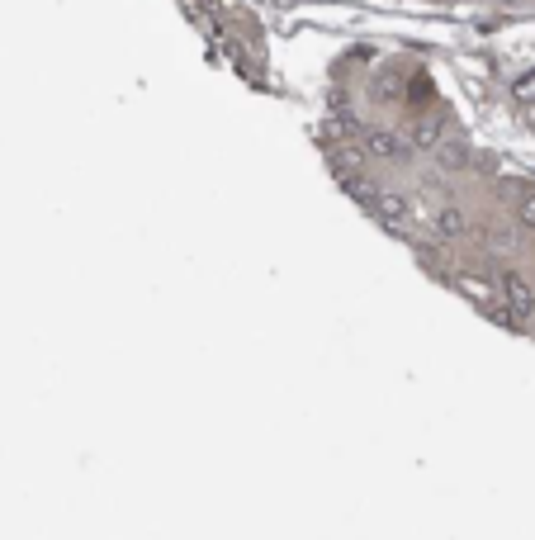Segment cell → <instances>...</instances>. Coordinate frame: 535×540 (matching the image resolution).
Returning <instances> with one entry per match:
<instances>
[{
	"label": "cell",
	"instance_id": "1",
	"mask_svg": "<svg viewBox=\"0 0 535 540\" xmlns=\"http://www.w3.org/2000/svg\"><path fill=\"white\" fill-rule=\"evenodd\" d=\"M360 143H365V152L379 157V162H408V157H412V143H403V138L389 133V128H365V133H360Z\"/></svg>",
	"mask_w": 535,
	"mask_h": 540
},
{
	"label": "cell",
	"instance_id": "2",
	"mask_svg": "<svg viewBox=\"0 0 535 540\" xmlns=\"http://www.w3.org/2000/svg\"><path fill=\"white\" fill-rule=\"evenodd\" d=\"M370 214H375L384 228L403 233V228H408V218H412V204L403 195H393V190H379V199H375V209H370Z\"/></svg>",
	"mask_w": 535,
	"mask_h": 540
},
{
	"label": "cell",
	"instance_id": "3",
	"mask_svg": "<svg viewBox=\"0 0 535 540\" xmlns=\"http://www.w3.org/2000/svg\"><path fill=\"white\" fill-rule=\"evenodd\" d=\"M498 285H502V304L512 308L517 318H531V313H535V294H531V285H526L521 275H502Z\"/></svg>",
	"mask_w": 535,
	"mask_h": 540
},
{
	"label": "cell",
	"instance_id": "4",
	"mask_svg": "<svg viewBox=\"0 0 535 540\" xmlns=\"http://www.w3.org/2000/svg\"><path fill=\"white\" fill-rule=\"evenodd\" d=\"M431 152H436V166H441V171H464V166H469V143L455 138V133H446Z\"/></svg>",
	"mask_w": 535,
	"mask_h": 540
},
{
	"label": "cell",
	"instance_id": "5",
	"mask_svg": "<svg viewBox=\"0 0 535 540\" xmlns=\"http://www.w3.org/2000/svg\"><path fill=\"white\" fill-rule=\"evenodd\" d=\"M365 162H370L365 143H341V147H332V166H337V176H360V171H365Z\"/></svg>",
	"mask_w": 535,
	"mask_h": 540
},
{
	"label": "cell",
	"instance_id": "6",
	"mask_svg": "<svg viewBox=\"0 0 535 540\" xmlns=\"http://www.w3.org/2000/svg\"><path fill=\"white\" fill-rule=\"evenodd\" d=\"M441 138H446V119H441V114H427V119H417V124H412V133H408V143L412 147H436L441 143Z\"/></svg>",
	"mask_w": 535,
	"mask_h": 540
},
{
	"label": "cell",
	"instance_id": "7",
	"mask_svg": "<svg viewBox=\"0 0 535 540\" xmlns=\"http://www.w3.org/2000/svg\"><path fill=\"white\" fill-rule=\"evenodd\" d=\"M341 190L351 199H360V204H370V209H375V199H379V185L365 176V171H360V176H341Z\"/></svg>",
	"mask_w": 535,
	"mask_h": 540
},
{
	"label": "cell",
	"instance_id": "8",
	"mask_svg": "<svg viewBox=\"0 0 535 540\" xmlns=\"http://www.w3.org/2000/svg\"><path fill=\"white\" fill-rule=\"evenodd\" d=\"M370 95H375V100H384V105H398V100H403V76L379 72L375 86H370Z\"/></svg>",
	"mask_w": 535,
	"mask_h": 540
},
{
	"label": "cell",
	"instance_id": "9",
	"mask_svg": "<svg viewBox=\"0 0 535 540\" xmlns=\"http://www.w3.org/2000/svg\"><path fill=\"white\" fill-rule=\"evenodd\" d=\"M493 195H498L502 204H512V209H517L521 199L531 195V185H526V180H517V176H502L498 185H493Z\"/></svg>",
	"mask_w": 535,
	"mask_h": 540
},
{
	"label": "cell",
	"instance_id": "10",
	"mask_svg": "<svg viewBox=\"0 0 535 540\" xmlns=\"http://www.w3.org/2000/svg\"><path fill=\"white\" fill-rule=\"evenodd\" d=\"M436 233L441 237H464V214L455 209V204H446V209L436 214Z\"/></svg>",
	"mask_w": 535,
	"mask_h": 540
},
{
	"label": "cell",
	"instance_id": "11",
	"mask_svg": "<svg viewBox=\"0 0 535 540\" xmlns=\"http://www.w3.org/2000/svg\"><path fill=\"white\" fill-rule=\"evenodd\" d=\"M488 252L517 256V252H521V247H517V233H512V228H493V233H488Z\"/></svg>",
	"mask_w": 535,
	"mask_h": 540
},
{
	"label": "cell",
	"instance_id": "12",
	"mask_svg": "<svg viewBox=\"0 0 535 540\" xmlns=\"http://www.w3.org/2000/svg\"><path fill=\"white\" fill-rule=\"evenodd\" d=\"M512 95H517V100H526V105H535V72L521 76L517 86H512Z\"/></svg>",
	"mask_w": 535,
	"mask_h": 540
},
{
	"label": "cell",
	"instance_id": "13",
	"mask_svg": "<svg viewBox=\"0 0 535 540\" xmlns=\"http://www.w3.org/2000/svg\"><path fill=\"white\" fill-rule=\"evenodd\" d=\"M517 223H521V228H535V195H526L517 204Z\"/></svg>",
	"mask_w": 535,
	"mask_h": 540
},
{
	"label": "cell",
	"instance_id": "14",
	"mask_svg": "<svg viewBox=\"0 0 535 540\" xmlns=\"http://www.w3.org/2000/svg\"><path fill=\"white\" fill-rule=\"evenodd\" d=\"M502 5H526V0H502Z\"/></svg>",
	"mask_w": 535,
	"mask_h": 540
}]
</instances>
